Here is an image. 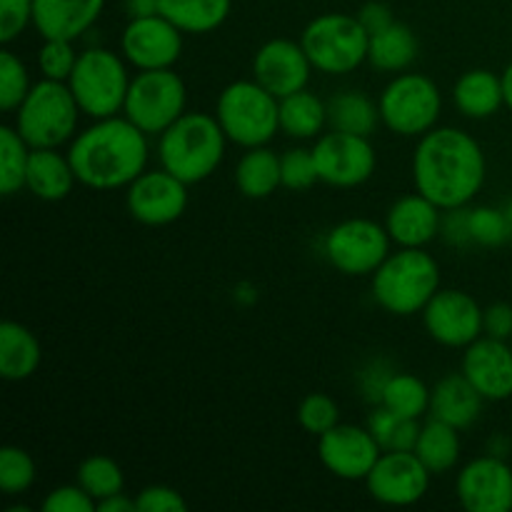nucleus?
<instances>
[{
  "mask_svg": "<svg viewBox=\"0 0 512 512\" xmlns=\"http://www.w3.org/2000/svg\"><path fill=\"white\" fill-rule=\"evenodd\" d=\"M298 420L308 433L313 435H323L328 430H333L335 425L340 423V410L335 405L333 398L323 393H310L308 398L300 403L298 408Z\"/></svg>",
  "mask_w": 512,
  "mask_h": 512,
  "instance_id": "39",
  "label": "nucleus"
},
{
  "mask_svg": "<svg viewBox=\"0 0 512 512\" xmlns=\"http://www.w3.org/2000/svg\"><path fill=\"white\" fill-rule=\"evenodd\" d=\"M123 53L135 68L160 70L170 68L183 53V30L175 28L163 15L130 18L123 30Z\"/></svg>",
  "mask_w": 512,
  "mask_h": 512,
  "instance_id": "15",
  "label": "nucleus"
},
{
  "mask_svg": "<svg viewBox=\"0 0 512 512\" xmlns=\"http://www.w3.org/2000/svg\"><path fill=\"white\" fill-rule=\"evenodd\" d=\"M70 165L75 178L95 190H115L130 185L148 163L145 133L128 118H103L80 133L70 145Z\"/></svg>",
  "mask_w": 512,
  "mask_h": 512,
  "instance_id": "2",
  "label": "nucleus"
},
{
  "mask_svg": "<svg viewBox=\"0 0 512 512\" xmlns=\"http://www.w3.org/2000/svg\"><path fill=\"white\" fill-rule=\"evenodd\" d=\"M75 63H78V55L73 50V40H45L38 53V65L48 80L68 83Z\"/></svg>",
  "mask_w": 512,
  "mask_h": 512,
  "instance_id": "41",
  "label": "nucleus"
},
{
  "mask_svg": "<svg viewBox=\"0 0 512 512\" xmlns=\"http://www.w3.org/2000/svg\"><path fill=\"white\" fill-rule=\"evenodd\" d=\"M440 290V268L423 248L388 255L373 273V295L393 315H415Z\"/></svg>",
  "mask_w": 512,
  "mask_h": 512,
  "instance_id": "4",
  "label": "nucleus"
},
{
  "mask_svg": "<svg viewBox=\"0 0 512 512\" xmlns=\"http://www.w3.org/2000/svg\"><path fill=\"white\" fill-rule=\"evenodd\" d=\"M105 0H33V25L43 40H75L103 13Z\"/></svg>",
  "mask_w": 512,
  "mask_h": 512,
  "instance_id": "21",
  "label": "nucleus"
},
{
  "mask_svg": "<svg viewBox=\"0 0 512 512\" xmlns=\"http://www.w3.org/2000/svg\"><path fill=\"white\" fill-rule=\"evenodd\" d=\"M78 113L80 105L70 85L45 78L20 103L15 130L30 148H58L73 138Z\"/></svg>",
  "mask_w": 512,
  "mask_h": 512,
  "instance_id": "6",
  "label": "nucleus"
},
{
  "mask_svg": "<svg viewBox=\"0 0 512 512\" xmlns=\"http://www.w3.org/2000/svg\"><path fill=\"white\" fill-rule=\"evenodd\" d=\"M185 83L170 68L140 70L138 78L130 80L125 98V118L143 130L145 135H163L178 118H183Z\"/></svg>",
  "mask_w": 512,
  "mask_h": 512,
  "instance_id": "9",
  "label": "nucleus"
},
{
  "mask_svg": "<svg viewBox=\"0 0 512 512\" xmlns=\"http://www.w3.org/2000/svg\"><path fill=\"white\" fill-rule=\"evenodd\" d=\"M75 170L70 165V158H63L55 153V148H33L28 160V175H25V188L40 200L68 198L75 185Z\"/></svg>",
  "mask_w": 512,
  "mask_h": 512,
  "instance_id": "24",
  "label": "nucleus"
},
{
  "mask_svg": "<svg viewBox=\"0 0 512 512\" xmlns=\"http://www.w3.org/2000/svg\"><path fill=\"white\" fill-rule=\"evenodd\" d=\"M455 105L468 118H490L505 103L503 78L490 70H470L455 83Z\"/></svg>",
  "mask_w": 512,
  "mask_h": 512,
  "instance_id": "26",
  "label": "nucleus"
},
{
  "mask_svg": "<svg viewBox=\"0 0 512 512\" xmlns=\"http://www.w3.org/2000/svg\"><path fill=\"white\" fill-rule=\"evenodd\" d=\"M233 0H160V15L183 33H210L228 20Z\"/></svg>",
  "mask_w": 512,
  "mask_h": 512,
  "instance_id": "28",
  "label": "nucleus"
},
{
  "mask_svg": "<svg viewBox=\"0 0 512 512\" xmlns=\"http://www.w3.org/2000/svg\"><path fill=\"white\" fill-rule=\"evenodd\" d=\"M40 365V343L25 325H0V375L10 383L28 380Z\"/></svg>",
  "mask_w": 512,
  "mask_h": 512,
  "instance_id": "25",
  "label": "nucleus"
},
{
  "mask_svg": "<svg viewBox=\"0 0 512 512\" xmlns=\"http://www.w3.org/2000/svg\"><path fill=\"white\" fill-rule=\"evenodd\" d=\"M78 485L83 490H88L95 498V503H98V500L110 498V495L123 493L125 478L123 470H120V465L115 460L105 458V455H93L85 463H80Z\"/></svg>",
  "mask_w": 512,
  "mask_h": 512,
  "instance_id": "36",
  "label": "nucleus"
},
{
  "mask_svg": "<svg viewBox=\"0 0 512 512\" xmlns=\"http://www.w3.org/2000/svg\"><path fill=\"white\" fill-rule=\"evenodd\" d=\"M235 183L245 198H268L283 185L280 178V158L268 148H248L235 168Z\"/></svg>",
  "mask_w": 512,
  "mask_h": 512,
  "instance_id": "29",
  "label": "nucleus"
},
{
  "mask_svg": "<svg viewBox=\"0 0 512 512\" xmlns=\"http://www.w3.org/2000/svg\"><path fill=\"white\" fill-rule=\"evenodd\" d=\"M8 512H30V508H8Z\"/></svg>",
  "mask_w": 512,
  "mask_h": 512,
  "instance_id": "51",
  "label": "nucleus"
},
{
  "mask_svg": "<svg viewBox=\"0 0 512 512\" xmlns=\"http://www.w3.org/2000/svg\"><path fill=\"white\" fill-rule=\"evenodd\" d=\"M430 470L423 460L415 455V450H385L368 473V493L378 503L405 508L413 505L428 493Z\"/></svg>",
  "mask_w": 512,
  "mask_h": 512,
  "instance_id": "13",
  "label": "nucleus"
},
{
  "mask_svg": "<svg viewBox=\"0 0 512 512\" xmlns=\"http://www.w3.org/2000/svg\"><path fill=\"white\" fill-rule=\"evenodd\" d=\"M460 430L453 425L443 423V420H430L420 430L418 445H415V455L425 463L430 473H445L453 468L460 458Z\"/></svg>",
  "mask_w": 512,
  "mask_h": 512,
  "instance_id": "31",
  "label": "nucleus"
},
{
  "mask_svg": "<svg viewBox=\"0 0 512 512\" xmlns=\"http://www.w3.org/2000/svg\"><path fill=\"white\" fill-rule=\"evenodd\" d=\"M45 512H98V503L80 485H63L45 498Z\"/></svg>",
  "mask_w": 512,
  "mask_h": 512,
  "instance_id": "44",
  "label": "nucleus"
},
{
  "mask_svg": "<svg viewBox=\"0 0 512 512\" xmlns=\"http://www.w3.org/2000/svg\"><path fill=\"white\" fill-rule=\"evenodd\" d=\"M510 223H512V208H510Z\"/></svg>",
  "mask_w": 512,
  "mask_h": 512,
  "instance_id": "52",
  "label": "nucleus"
},
{
  "mask_svg": "<svg viewBox=\"0 0 512 512\" xmlns=\"http://www.w3.org/2000/svg\"><path fill=\"white\" fill-rule=\"evenodd\" d=\"M35 463L25 450L5 445L0 450V490L5 495H20L33 485Z\"/></svg>",
  "mask_w": 512,
  "mask_h": 512,
  "instance_id": "38",
  "label": "nucleus"
},
{
  "mask_svg": "<svg viewBox=\"0 0 512 512\" xmlns=\"http://www.w3.org/2000/svg\"><path fill=\"white\" fill-rule=\"evenodd\" d=\"M468 230H470V240H475V243L498 245L508 238L510 223L500 210L478 208L468 213Z\"/></svg>",
  "mask_w": 512,
  "mask_h": 512,
  "instance_id": "42",
  "label": "nucleus"
},
{
  "mask_svg": "<svg viewBox=\"0 0 512 512\" xmlns=\"http://www.w3.org/2000/svg\"><path fill=\"white\" fill-rule=\"evenodd\" d=\"M483 395L473 388L463 373L448 375L430 390V415L435 420L463 430L470 428L480 418L483 410Z\"/></svg>",
  "mask_w": 512,
  "mask_h": 512,
  "instance_id": "23",
  "label": "nucleus"
},
{
  "mask_svg": "<svg viewBox=\"0 0 512 512\" xmlns=\"http://www.w3.org/2000/svg\"><path fill=\"white\" fill-rule=\"evenodd\" d=\"M300 45L320 73L343 75L353 73L368 60L370 33L358 15L325 13L310 20Z\"/></svg>",
  "mask_w": 512,
  "mask_h": 512,
  "instance_id": "7",
  "label": "nucleus"
},
{
  "mask_svg": "<svg viewBox=\"0 0 512 512\" xmlns=\"http://www.w3.org/2000/svg\"><path fill=\"white\" fill-rule=\"evenodd\" d=\"M443 98L438 85L425 75L405 73L398 75L380 98V120L393 133L413 138V135L428 133L438 123Z\"/></svg>",
  "mask_w": 512,
  "mask_h": 512,
  "instance_id": "10",
  "label": "nucleus"
},
{
  "mask_svg": "<svg viewBox=\"0 0 512 512\" xmlns=\"http://www.w3.org/2000/svg\"><path fill=\"white\" fill-rule=\"evenodd\" d=\"M358 18H360V23L365 25V30H368L370 35L378 33V30L388 28V25L395 23L393 10H390L385 3H368V5H363V10H360V13H358Z\"/></svg>",
  "mask_w": 512,
  "mask_h": 512,
  "instance_id": "47",
  "label": "nucleus"
},
{
  "mask_svg": "<svg viewBox=\"0 0 512 512\" xmlns=\"http://www.w3.org/2000/svg\"><path fill=\"white\" fill-rule=\"evenodd\" d=\"M225 138L228 135L218 118L188 113L160 135V163L183 183H200L210 178L223 160Z\"/></svg>",
  "mask_w": 512,
  "mask_h": 512,
  "instance_id": "3",
  "label": "nucleus"
},
{
  "mask_svg": "<svg viewBox=\"0 0 512 512\" xmlns=\"http://www.w3.org/2000/svg\"><path fill=\"white\" fill-rule=\"evenodd\" d=\"M318 178L333 188H355L375 173V150L365 135L333 133L323 135L313 148Z\"/></svg>",
  "mask_w": 512,
  "mask_h": 512,
  "instance_id": "12",
  "label": "nucleus"
},
{
  "mask_svg": "<svg viewBox=\"0 0 512 512\" xmlns=\"http://www.w3.org/2000/svg\"><path fill=\"white\" fill-rule=\"evenodd\" d=\"M280 178L288 190H308L313 188L318 178V165H315L313 150L293 148L280 158Z\"/></svg>",
  "mask_w": 512,
  "mask_h": 512,
  "instance_id": "40",
  "label": "nucleus"
},
{
  "mask_svg": "<svg viewBox=\"0 0 512 512\" xmlns=\"http://www.w3.org/2000/svg\"><path fill=\"white\" fill-rule=\"evenodd\" d=\"M28 23H33V0H0V43H13Z\"/></svg>",
  "mask_w": 512,
  "mask_h": 512,
  "instance_id": "43",
  "label": "nucleus"
},
{
  "mask_svg": "<svg viewBox=\"0 0 512 512\" xmlns=\"http://www.w3.org/2000/svg\"><path fill=\"white\" fill-rule=\"evenodd\" d=\"M503 90H505V105L512 110V63L503 73Z\"/></svg>",
  "mask_w": 512,
  "mask_h": 512,
  "instance_id": "50",
  "label": "nucleus"
},
{
  "mask_svg": "<svg viewBox=\"0 0 512 512\" xmlns=\"http://www.w3.org/2000/svg\"><path fill=\"white\" fill-rule=\"evenodd\" d=\"M483 313L475 298L460 290H438L423 308L430 338L448 348H468L483 333Z\"/></svg>",
  "mask_w": 512,
  "mask_h": 512,
  "instance_id": "14",
  "label": "nucleus"
},
{
  "mask_svg": "<svg viewBox=\"0 0 512 512\" xmlns=\"http://www.w3.org/2000/svg\"><path fill=\"white\" fill-rule=\"evenodd\" d=\"M188 183L175 178L168 170L140 173L130 183L128 210L143 225H168L185 213Z\"/></svg>",
  "mask_w": 512,
  "mask_h": 512,
  "instance_id": "16",
  "label": "nucleus"
},
{
  "mask_svg": "<svg viewBox=\"0 0 512 512\" xmlns=\"http://www.w3.org/2000/svg\"><path fill=\"white\" fill-rule=\"evenodd\" d=\"M378 118L380 108H375L373 100L368 95L358 93V90L335 95L328 103V123L333 125V130L365 135L368 138L375 130V125H378Z\"/></svg>",
  "mask_w": 512,
  "mask_h": 512,
  "instance_id": "32",
  "label": "nucleus"
},
{
  "mask_svg": "<svg viewBox=\"0 0 512 512\" xmlns=\"http://www.w3.org/2000/svg\"><path fill=\"white\" fill-rule=\"evenodd\" d=\"M380 445L370 430L338 423L320 435L318 453L325 468L340 480H365L380 458Z\"/></svg>",
  "mask_w": 512,
  "mask_h": 512,
  "instance_id": "17",
  "label": "nucleus"
},
{
  "mask_svg": "<svg viewBox=\"0 0 512 512\" xmlns=\"http://www.w3.org/2000/svg\"><path fill=\"white\" fill-rule=\"evenodd\" d=\"M390 250L388 228L365 218L345 220L335 225L325 240V253L330 263L345 275L375 273L385 263Z\"/></svg>",
  "mask_w": 512,
  "mask_h": 512,
  "instance_id": "11",
  "label": "nucleus"
},
{
  "mask_svg": "<svg viewBox=\"0 0 512 512\" xmlns=\"http://www.w3.org/2000/svg\"><path fill=\"white\" fill-rule=\"evenodd\" d=\"M413 178L418 193L440 210H458L483 188L485 155L463 130L433 128L415 150Z\"/></svg>",
  "mask_w": 512,
  "mask_h": 512,
  "instance_id": "1",
  "label": "nucleus"
},
{
  "mask_svg": "<svg viewBox=\"0 0 512 512\" xmlns=\"http://www.w3.org/2000/svg\"><path fill=\"white\" fill-rule=\"evenodd\" d=\"M510 345H512V338H510Z\"/></svg>",
  "mask_w": 512,
  "mask_h": 512,
  "instance_id": "53",
  "label": "nucleus"
},
{
  "mask_svg": "<svg viewBox=\"0 0 512 512\" xmlns=\"http://www.w3.org/2000/svg\"><path fill=\"white\" fill-rule=\"evenodd\" d=\"M30 145L25 143L23 135L10 125L0 128V193L5 198L25 188V175H28Z\"/></svg>",
  "mask_w": 512,
  "mask_h": 512,
  "instance_id": "34",
  "label": "nucleus"
},
{
  "mask_svg": "<svg viewBox=\"0 0 512 512\" xmlns=\"http://www.w3.org/2000/svg\"><path fill=\"white\" fill-rule=\"evenodd\" d=\"M378 403L393 413L403 415V418L420 420V415L430 410V390L415 375L398 373L385 380Z\"/></svg>",
  "mask_w": 512,
  "mask_h": 512,
  "instance_id": "33",
  "label": "nucleus"
},
{
  "mask_svg": "<svg viewBox=\"0 0 512 512\" xmlns=\"http://www.w3.org/2000/svg\"><path fill=\"white\" fill-rule=\"evenodd\" d=\"M433 200L423 193L405 195L390 208L388 235L400 248H423L438 235L440 213Z\"/></svg>",
  "mask_w": 512,
  "mask_h": 512,
  "instance_id": "22",
  "label": "nucleus"
},
{
  "mask_svg": "<svg viewBox=\"0 0 512 512\" xmlns=\"http://www.w3.org/2000/svg\"><path fill=\"white\" fill-rule=\"evenodd\" d=\"M130 18H145V15L160 13V0H128Z\"/></svg>",
  "mask_w": 512,
  "mask_h": 512,
  "instance_id": "49",
  "label": "nucleus"
},
{
  "mask_svg": "<svg viewBox=\"0 0 512 512\" xmlns=\"http://www.w3.org/2000/svg\"><path fill=\"white\" fill-rule=\"evenodd\" d=\"M458 500L468 512H510L512 470L500 458H478L460 470Z\"/></svg>",
  "mask_w": 512,
  "mask_h": 512,
  "instance_id": "19",
  "label": "nucleus"
},
{
  "mask_svg": "<svg viewBox=\"0 0 512 512\" xmlns=\"http://www.w3.org/2000/svg\"><path fill=\"white\" fill-rule=\"evenodd\" d=\"M98 512H138V503L118 493L105 500H98Z\"/></svg>",
  "mask_w": 512,
  "mask_h": 512,
  "instance_id": "48",
  "label": "nucleus"
},
{
  "mask_svg": "<svg viewBox=\"0 0 512 512\" xmlns=\"http://www.w3.org/2000/svg\"><path fill=\"white\" fill-rule=\"evenodd\" d=\"M28 93L30 83L23 60L10 53V50H3L0 53V108L5 113H13V110L20 108Z\"/></svg>",
  "mask_w": 512,
  "mask_h": 512,
  "instance_id": "37",
  "label": "nucleus"
},
{
  "mask_svg": "<svg viewBox=\"0 0 512 512\" xmlns=\"http://www.w3.org/2000/svg\"><path fill=\"white\" fill-rule=\"evenodd\" d=\"M415 58H418V38L405 23L395 20L393 25L370 35L368 60L373 68L385 70V73H400L413 65Z\"/></svg>",
  "mask_w": 512,
  "mask_h": 512,
  "instance_id": "27",
  "label": "nucleus"
},
{
  "mask_svg": "<svg viewBox=\"0 0 512 512\" xmlns=\"http://www.w3.org/2000/svg\"><path fill=\"white\" fill-rule=\"evenodd\" d=\"M308 53L300 43L293 40L275 38L268 40L253 58V80H258L265 90L275 98H285L298 90H303L310 80Z\"/></svg>",
  "mask_w": 512,
  "mask_h": 512,
  "instance_id": "18",
  "label": "nucleus"
},
{
  "mask_svg": "<svg viewBox=\"0 0 512 512\" xmlns=\"http://www.w3.org/2000/svg\"><path fill=\"white\" fill-rule=\"evenodd\" d=\"M228 140L243 148H260L280 128V100L258 80H238L220 93L215 110Z\"/></svg>",
  "mask_w": 512,
  "mask_h": 512,
  "instance_id": "5",
  "label": "nucleus"
},
{
  "mask_svg": "<svg viewBox=\"0 0 512 512\" xmlns=\"http://www.w3.org/2000/svg\"><path fill=\"white\" fill-rule=\"evenodd\" d=\"M463 375L485 400L512 398V345L498 338H478L468 345Z\"/></svg>",
  "mask_w": 512,
  "mask_h": 512,
  "instance_id": "20",
  "label": "nucleus"
},
{
  "mask_svg": "<svg viewBox=\"0 0 512 512\" xmlns=\"http://www.w3.org/2000/svg\"><path fill=\"white\" fill-rule=\"evenodd\" d=\"M138 503V512H185L188 503H185L183 495L173 488H165V485H150L143 493L135 498Z\"/></svg>",
  "mask_w": 512,
  "mask_h": 512,
  "instance_id": "45",
  "label": "nucleus"
},
{
  "mask_svg": "<svg viewBox=\"0 0 512 512\" xmlns=\"http://www.w3.org/2000/svg\"><path fill=\"white\" fill-rule=\"evenodd\" d=\"M483 330L490 338L510 340L512 338V305L495 303L483 313Z\"/></svg>",
  "mask_w": 512,
  "mask_h": 512,
  "instance_id": "46",
  "label": "nucleus"
},
{
  "mask_svg": "<svg viewBox=\"0 0 512 512\" xmlns=\"http://www.w3.org/2000/svg\"><path fill=\"white\" fill-rule=\"evenodd\" d=\"M368 430L383 450H415L423 428H420L418 420L403 418V415L380 405L370 413Z\"/></svg>",
  "mask_w": 512,
  "mask_h": 512,
  "instance_id": "35",
  "label": "nucleus"
},
{
  "mask_svg": "<svg viewBox=\"0 0 512 512\" xmlns=\"http://www.w3.org/2000/svg\"><path fill=\"white\" fill-rule=\"evenodd\" d=\"M328 123V103L310 90L280 98V130L290 138H315Z\"/></svg>",
  "mask_w": 512,
  "mask_h": 512,
  "instance_id": "30",
  "label": "nucleus"
},
{
  "mask_svg": "<svg viewBox=\"0 0 512 512\" xmlns=\"http://www.w3.org/2000/svg\"><path fill=\"white\" fill-rule=\"evenodd\" d=\"M80 110L90 118H113L123 110L128 98L130 78L125 65L113 50L90 48L78 55L73 75L68 80Z\"/></svg>",
  "mask_w": 512,
  "mask_h": 512,
  "instance_id": "8",
  "label": "nucleus"
}]
</instances>
